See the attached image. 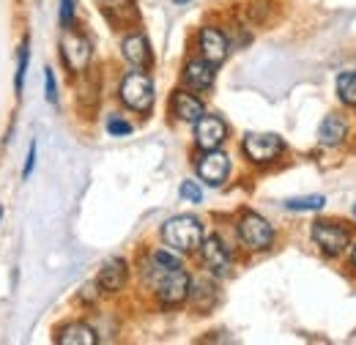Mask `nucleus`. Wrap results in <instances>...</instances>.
Masks as SVG:
<instances>
[{
  "label": "nucleus",
  "instance_id": "1",
  "mask_svg": "<svg viewBox=\"0 0 356 345\" xmlns=\"http://www.w3.org/2000/svg\"><path fill=\"white\" fill-rule=\"evenodd\" d=\"M145 274H148V280H151V285L156 291V299L165 307H176V304H181L189 296L192 282H189V274L181 266L178 268H162V266L151 263V268Z\"/></svg>",
  "mask_w": 356,
  "mask_h": 345
},
{
  "label": "nucleus",
  "instance_id": "2",
  "mask_svg": "<svg viewBox=\"0 0 356 345\" xmlns=\"http://www.w3.org/2000/svg\"><path fill=\"white\" fill-rule=\"evenodd\" d=\"M162 239L176 252H195L203 244V225L195 216H173L165 222Z\"/></svg>",
  "mask_w": 356,
  "mask_h": 345
},
{
  "label": "nucleus",
  "instance_id": "3",
  "mask_svg": "<svg viewBox=\"0 0 356 345\" xmlns=\"http://www.w3.org/2000/svg\"><path fill=\"white\" fill-rule=\"evenodd\" d=\"M121 102L134 113H148L154 104V83L143 72H129L121 80Z\"/></svg>",
  "mask_w": 356,
  "mask_h": 345
},
{
  "label": "nucleus",
  "instance_id": "4",
  "mask_svg": "<svg viewBox=\"0 0 356 345\" xmlns=\"http://www.w3.org/2000/svg\"><path fill=\"white\" fill-rule=\"evenodd\" d=\"M312 241L326 252V255H343L348 241H351V230L337 225V222H315L312 225Z\"/></svg>",
  "mask_w": 356,
  "mask_h": 345
},
{
  "label": "nucleus",
  "instance_id": "5",
  "mask_svg": "<svg viewBox=\"0 0 356 345\" xmlns=\"http://www.w3.org/2000/svg\"><path fill=\"white\" fill-rule=\"evenodd\" d=\"M238 239L250 250H268L271 241H274V227L268 225L264 216L250 211V214H244L238 219Z\"/></svg>",
  "mask_w": 356,
  "mask_h": 345
},
{
  "label": "nucleus",
  "instance_id": "6",
  "mask_svg": "<svg viewBox=\"0 0 356 345\" xmlns=\"http://www.w3.org/2000/svg\"><path fill=\"white\" fill-rule=\"evenodd\" d=\"M244 154L255 165H268L282 154V140L277 134H247L241 143Z\"/></svg>",
  "mask_w": 356,
  "mask_h": 345
},
{
  "label": "nucleus",
  "instance_id": "7",
  "mask_svg": "<svg viewBox=\"0 0 356 345\" xmlns=\"http://www.w3.org/2000/svg\"><path fill=\"white\" fill-rule=\"evenodd\" d=\"M225 137H227V127H225V121L220 115H206L203 113L195 121V143H197V148H203V151L220 148L225 143Z\"/></svg>",
  "mask_w": 356,
  "mask_h": 345
},
{
  "label": "nucleus",
  "instance_id": "8",
  "mask_svg": "<svg viewBox=\"0 0 356 345\" xmlns=\"http://www.w3.org/2000/svg\"><path fill=\"white\" fill-rule=\"evenodd\" d=\"M60 52H63V61L72 72H86L90 63V42L80 33H72L66 31L63 33V42H60Z\"/></svg>",
  "mask_w": 356,
  "mask_h": 345
},
{
  "label": "nucleus",
  "instance_id": "9",
  "mask_svg": "<svg viewBox=\"0 0 356 345\" xmlns=\"http://www.w3.org/2000/svg\"><path fill=\"white\" fill-rule=\"evenodd\" d=\"M227 172H230V159H227V154H222L220 148L203 151V157L197 159V175H200L209 186H220V184H225Z\"/></svg>",
  "mask_w": 356,
  "mask_h": 345
},
{
  "label": "nucleus",
  "instance_id": "10",
  "mask_svg": "<svg viewBox=\"0 0 356 345\" xmlns=\"http://www.w3.org/2000/svg\"><path fill=\"white\" fill-rule=\"evenodd\" d=\"M200 255H203V263H206L209 271H214V274H220V277L230 271V252H227V247L222 244L220 236H209V239H203V244H200Z\"/></svg>",
  "mask_w": 356,
  "mask_h": 345
},
{
  "label": "nucleus",
  "instance_id": "11",
  "mask_svg": "<svg viewBox=\"0 0 356 345\" xmlns=\"http://www.w3.org/2000/svg\"><path fill=\"white\" fill-rule=\"evenodd\" d=\"M197 44H200V55L214 66H220L227 58V39L217 28H203L200 36H197Z\"/></svg>",
  "mask_w": 356,
  "mask_h": 345
},
{
  "label": "nucleus",
  "instance_id": "12",
  "mask_svg": "<svg viewBox=\"0 0 356 345\" xmlns=\"http://www.w3.org/2000/svg\"><path fill=\"white\" fill-rule=\"evenodd\" d=\"M127 277H129L127 263H124L121 258H110L104 266H102L96 282H99L102 291H107V294H118V291L127 285Z\"/></svg>",
  "mask_w": 356,
  "mask_h": 345
},
{
  "label": "nucleus",
  "instance_id": "13",
  "mask_svg": "<svg viewBox=\"0 0 356 345\" xmlns=\"http://www.w3.org/2000/svg\"><path fill=\"white\" fill-rule=\"evenodd\" d=\"M184 83L195 90H206L214 83V63H209L206 58H195L184 66Z\"/></svg>",
  "mask_w": 356,
  "mask_h": 345
},
{
  "label": "nucleus",
  "instance_id": "14",
  "mask_svg": "<svg viewBox=\"0 0 356 345\" xmlns=\"http://www.w3.org/2000/svg\"><path fill=\"white\" fill-rule=\"evenodd\" d=\"M203 113H206V110H203V102H200L197 96H192V93H186V90H178L176 96H173V115H176L178 121L195 124Z\"/></svg>",
  "mask_w": 356,
  "mask_h": 345
},
{
  "label": "nucleus",
  "instance_id": "15",
  "mask_svg": "<svg viewBox=\"0 0 356 345\" xmlns=\"http://www.w3.org/2000/svg\"><path fill=\"white\" fill-rule=\"evenodd\" d=\"M124 58L137 69H145L151 63V49H148V42L143 33H132L124 39Z\"/></svg>",
  "mask_w": 356,
  "mask_h": 345
},
{
  "label": "nucleus",
  "instance_id": "16",
  "mask_svg": "<svg viewBox=\"0 0 356 345\" xmlns=\"http://www.w3.org/2000/svg\"><path fill=\"white\" fill-rule=\"evenodd\" d=\"M55 340L60 345H96V332L90 329L88 323H80V321H77V323L63 326Z\"/></svg>",
  "mask_w": 356,
  "mask_h": 345
},
{
  "label": "nucleus",
  "instance_id": "17",
  "mask_svg": "<svg viewBox=\"0 0 356 345\" xmlns=\"http://www.w3.org/2000/svg\"><path fill=\"white\" fill-rule=\"evenodd\" d=\"M321 143L323 145H340L343 140H346V134H348V127H346V121L340 118V115H326L323 118V124H321Z\"/></svg>",
  "mask_w": 356,
  "mask_h": 345
},
{
  "label": "nucleus",
  "instance_id": "18",
  "mask_svg": "<svg viewBox=\"0 0 356 345\" xmlns=\"http://www.w3.org/2000/svg\"><path fill=\"white\" fill-rule=\"evenodd\" d=\"M337 96L343 104L356 107V74H340L337 77Z\"/></svg>",
  "mask_w": 356,
  "mask_h": 345
},
{
  "label": "nucleus",
  "instance_id": "19",
  "mask_svg": "<svg viewBox=\"0 0 356 345\" xmlns=\"http://www.w3.org/2000/svg\"><path fill=\"white\" fill-rule=\"evenodd\" d=\"M323 206H326V198H321V195L293 198V200L285 203V209H291V211H318V209H323Z\"/></svg>",
  "mask_w": 356,
  "mask_h": 345
},
{
  "label": "nucleus",
  "instance_id": "20",
  "mask_svg": "<svg viewBox=\"0 0 356 345\" xmlns=\"http://www.w3.org/2000/svg\"><path fill=\"white\" fill-rule=\"evenodd\" d=\"M151 263H156V266H162V268H178V266H181V258H178L176 252H170V250H156V252L151 255Z\"/></svg>",
  "mask_w": 356,
  "mask_h": 345
},
{
  "label": "nucleus",
  "instance_id": "21",
  "mask_svg": "<svg viewBox=\"0 0 356 345\" xmlns=\"http://www.w3.org/2000/svg\"><path fill=\"white\" fill-rule=\"evenodd\" d=\"M181 198L189 200V203H200L203 200V192H200V186L195 181H184L181 184Z\"/></svg>",
  "mask_w": 356,
  "mask_h": 345
},
{
  "label": "nucleus",
  "instance_id": "22",
  "mask_svg": "<svg viewBox=\"0 0 356 345\" xmlns=\"http://www.w3.org/2000/svg\"><path fill=\"white\" fill-rule=\"evenodd\" d=\"M28 58H31V49H28V44H22V49H19V66H17V93L22 90V80H25V72H28Z\"/></svg>",
  "mask_w": 356,
  "mask_h": 345
},
{
  "label": "nucleus",
  "instance_id": "23",
  "mask_svg": "<svg viewBox=\"0 0 356 345\" xmlns=\"http://www.w3.org/2000/svg\"><path fill=\"white\" fill-rule=\"evenodd\" d=\"M107 131H110V134H129L132 127H129L127 121H121V118H110V121H107Z\"/></svg>",
  "mask_w": 356,
  "mask_h": 345
},
{
  "label": "nucleus",
  "instance_id": "24",
  "mask_svg": "<svg viewBox=\"0 0 356 345\" xmlns=\"http://www.w3.org/2000/svg\"><path fill=\"white\" fill-rule=\"evenodd\" d=\"M44 88H47V102H58L55 80H52V69H44Z\"/></svg>",
  "mask_w": 356,
  "mask_h": 345
},
{
  "label": "nucleus",
  "instance_id": "25",
  "mask_svg": "<svg viewBox=\"0 0 356 345\" xmlns=\"http://www.w3.org/2000/svg\"><path fill=\"white\" fill-rule=\"evenodd\" d=\"M33 165H36V145L31 143V151H28V159H25V170H22V178H28L33 172Z\"/></svg>",
  "mask_w": 356,
  "mask_h": 345
},
{
  "label": "nucleus",
  "instance_id": "26",
  "mask_svg": "<svg viewBox=\"0 0 356 345\" xmlns=\"http://www.w3.org/2000/svg\"><path fill=\"white\" fill-rule=\"evenodd\" d=\"M351 263L356 266V247H354V252H351Z\"/></svg>",
  "mask_w": 356,
  "mask_h": 345
},
{
  "label": "nucleus",
  "instance_id": "27",
  "mask_svg": "<svg viewBox=\"0 0 356 345\" xmlns=\"http://www.w3.org/2000/svg\"><path fill=\"white\" fill-rule=\"evenodd\" d=\"M173 3H178V6H181V3H189V0H173Z\"/></svg>",
  "mask_w": 356,
  "mask_h": 345
},
{
  "label": "nucleus",
  "instance_id": "28",
  "mask_svg": "<svg viewBox=\"0 0 356 345\" xmlns=\"http://www.w3.org/2000/svg\"><path fill=\"white\" fill-rule=\"evenodd\" d=\"M0 219H3V209H0Z\"/></svg>",
  "mask_w": 356,
  "mask_h": 345
},
{
  "label": "nucleus",
  "instance_id": "29",
  "mask_svg": "<svg viewBox=\"0 0 356 345\" xmlns=\"http://www.w3.org/2000/svg\"><path fill=\"white\" fill-rule=\"evenodd\" d=\"M354 214H356V209H354Z\"/></svg>",
  "mask_w": 356,
  "mask_h": 345
}]
</instances>
